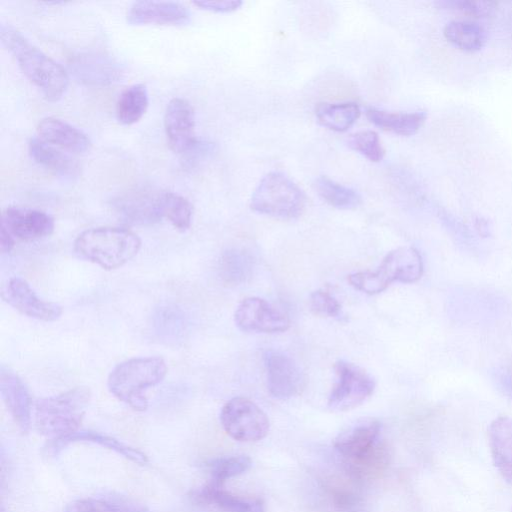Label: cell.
<instances>
[{
    "mask_svg": "<svg viewBox=\"0 0 512 512\" xmlns=\"http://www.w3.org/2000/svg\"><path fill=\"white\" fill-rule=\"evenodd\" d=\"M63 512H149L140 502L120 494L108 493L70 502Z\"/></svg>",
    "mask_w": 512,
    "mask_h": 512,
    "instance_id": "484cf974",
    "label": "cell"
},
{
    "mask_svg": "<svg viewBox=\"0 0 512 512\" xmlns=\"http://www.w3.org/2000/svg\"><path fill=\"white\" fill-rule=\"evenodd\" d=\"M38 137L45 142L72 153L90 150V138L82 130L57 117H45L37 125Z\"/></svg>",
    "mask_w": 512,
    "mask_h": 512,
    "instance_id": "ac0fdd59",
    "label": "cell"
},
{
    "mask_svg": "<svg viewBox=\"0 0 512 512\" xmlns=\"http://www.w3.org/2000/svg\"><path fill=\"white\" fill-rule=\"evenodd\" d=\"M191 497L197 503L213 505L223 512H264L260 500L244 499L211 482L193 491Z\"/></svg>",
    "mask_w": 512,
    "mask_h": 512,
    "instance_id": "cb8c5ba5",
    "label": "cell"
},
{
    "mask_svg": "<svg viewBox=\"0 0 512 512\" xmlns=\"http://www.w3.org/2000/svg\"><path fill=\"white\" fill-rule=\"evenodd\" d=\"M163 208L164 218L177 230L184 232L189 229L193 217V206L187 198L174 192L164 191Z\"/></svg>",
    "mask_w": 512,
    "mask_h": 512,
    "instance_id": "1f68e13d",
    "label": "cell"
},
{
    "mask_svg": "<svg viewBox=\"0 0 512 512\" xmlns=\"http://www.w3.org/2000/svg\"><path fill=\"white\" fill-rule=\"evenodd\" d=\"M15 239L3 228L0 233V249L2 253H9L14 247Z\"/></svg>",
    "mask_w": 512,
    "mask_h": 512,
    "instance_id": "f35d334b",
    "label": "cell"
},
{
    "mask_svg": "<svg viewBox=\"0 0 512 512\" xmlns=\"http://www.w3.org/2000/svg\"><path fill=\"white\" fill-rule=\"evenodd\" d=\"M423 268L420 252L414 247L403 246L388 252L376 270L350 274L348 281L356 290L375 295L394 282L418 281L423 274Z\"/></svg>",
    "mask_w": 512,
    "mask_h": 512,
    "instance_id": "5b68a950",
    "label": "cell"
},
{
    "mask_svg": "<svg viewBox=\"0 0 512 512\" xmlns=\"http://www.w3.org/2000/svg\"><path fill=\"white\" fill-rule=\"evenodd\" d=\"M71 70L80 81L88 84H108L120 74L118 64L103 54H83L74 58Z\"/></svg>",
    "mask_w": 512,
    "mask_h": 512,
    "instance_id": "7402d4cb",
    "label": "cell"
},
{
    "mask_svg": "<svg viewBox=\"0 0 512 512\" xmlns=\"http://www.w3.org/2000/svg\"><path fill=\"white\" fill-rule=\"evenodd\" d=\"M164 191L135 188L119 195L113 201L117 214L134 225H152L164 218Z\"/></svg>",
    "mask_w": 512,
    "mask_h": 512,
    "instance_id": "9c48e42d",
    "label": "cell"
},
{
    "mask_svg": "<svg viewBox=\"0 0 512 512\" xmlns=\"http://www.w3.org/2000/svg\"><path fill=\"white\" fill-rule=\"evenodd\" d=\"M152 330L158 340L166 344H177L188 336V313L174 304L157 307L152 315Z\"/></svg>",
    "mask_w": 512,
    "mask_h": 512,
    "instance_id": "44dd1931",
    "label": "cell"
},
{
    "mask_svg": "<svg viewBox=\"0 0 512 512\" xmlns=\"http://www.w3.org/2000/svg\"><path fill=\"white\" fill-rule=\"evenodd\" d=\"M164 130L168 145L175 153L186 154L197 145L195 114L188 100L176 97L169 101L164 114Z\"/></svg>",
    "mask_w": 512,
    "mask_h": 512,
    "instance_id": "8fae6325",
    "label": "cell"
},
{
    "mask_svg": "<svg viewBox=\"0 0 512 512\" xmlns=\"http://www.w3.org/2000/svg\"><path fill=\"white\" fill-rule=\"evenodd\" d=\"M149 104L148 91L143 84L126 87L116 102V116L119 122L131 125L145 114Z\"/></svg>",
    "mask_w": 512,
    "mask_h": 512,
    "instance_id": "83f0119b",
    "label": "cell"
},
{
    "mask_svg": "<svg viewBox=\"0 0 512 512\" xmlns=\"http://www.w3.org/2000/svg\"><path fill=\"white\" fill-rule=\"evenodd\" d=\"M2 296L19 313L37 320L56 321L63 313L59 304L40 298L29 283L20 277L8 281Z\"/></svg>",
    "mask_w": 512,
    "mask_h": 512,
    "instance_id": "4fadbf2b",
    "label": "cell"
},
{
    "mask_svg": "<svg viewBox=\"0 0 512 512\" xmlns=\"http://www.w3.org/2000/svg\"><path fill=\"white\" fill-rule=\"evenodd\" d=\"M78 442L97 444L101 447L114 451L115 453L122 455L126 459H129L139 465H144L148 462L146 454L140 450L129 446L116 438L94 431L79 430L68 437L52 441L50 443V448L54 453H56L62 450L65 446Z\"/></svg>",
    "mask_w": 512,
    "mask_h": 512,
    "instance_id": "603a6c76",
    "label": "cell"
},
{
    "mask_svg": "<svg viewBox=\"0 0 512 512\" xmlns=\"http://www.w3.org/2000/svg\"><path fill=\"white\" fill-rule=\"evenodd\" d=\"M54 219L48 213L27 207L10 206L2 213L1 228L14 239L33 241L54 231Z\"/></svg>",
    "mask_w": 512,
    "mask_h": 512,
    "instance_id": "5bb4252c",
    "label": "cell"
},
{
    "mask_svg": "<svg viewBox=\"0 0 512 512\" xmlns=\"http://www.w3.org/2000/svg\"><path fill=\"white\" fill-rule=\"evenodd\" d=\"M267 388L277 399H288L297 395L303 387V375L297 363L287 354L268 350L264 354Z\"/></svg>",
    "mask_w": 512,
    "mask_h": 512,
    "instance_id": "7c38bea8",
    "label": "cell"
},
{
    "mask_svg": "<svg viewBox=\"0 0 512 512\" xmlns=\"http://www.w3.org/2000/svg\"><path fill=\"white\" fill-rule=\"evenodd\" d=\"M361 110L355 102L320 103L315 109L317 121L332 131L345 132L360 117Z\"/></svg>",
    "mask_w": 512,
    "mask_h": 512,
    "instance_id": "4316f807",
    "label": "cell"
},
{
    "mask_svg": "<svg viewBox=\"0 0 512 512\" xmlns=\"http://www.w3.org/2000/svg\"><path fill=\"white\" fill-rule=\"evenodd\" d=\"M365 114L375 126L401 136H411L417 133L427 118L424 111L391 112L368 108Z\"/></svg>",
    "mask_w": 512,
    "mask_h": 512,
    "instance_id": "d4e9b609",
    "label": "cell"
},
{
    "mask_svg": "<svg viewBox=\"0 0 512 512\" xmlns=\"http://www.w3.org/2000/svg\"><path fill=\"white\" fill-rule=\"evenodd\" d=\"M319 196L329 205L338 209H355L361 202V195L353 188L342 185L327 176H319L314 181Z\"/></svg>",
    "mask_w": 512,
    "mask_h": 512,
    "instance_id": "f546056e",
    "label": "cell"
},
{
    "mask_svg": "<svg viewBox=\"0 0 512 512\" xmlns=\"http://www.w3.org/2000/svg\"><path fill=\"white\" fill-rule=\"evenodd\" d=\"M389 461V453L385 444L380 442L373 451L366 456L348 462L349 470L359 478L372 477L383 471Z\"/></svg>",
    "mask_w": 512,
    "mask_h": 512,
    "instance_id": "d6a6232c",
    "label": "cell"
},
{
    "mask_svg": "<svg viewBox=\"0 0 512 512\" xmlns=\"http://www.w3.org/2000/svg\"><path fill=\"white\" fill-rule=\"evenodd\" d=\"M444 35L454 46L470 52L481 49L486 40L484 29L468 20L450 21L444 27Z\"/></svg>",
    "mask_w": 512,
    "mask_h": 512,
    "instance_id": "f1b7e54d",
    "label": "cell"
},
{
    "mask_svg": "<svg viewBox=\"0 0 512 512\" xmlns=\"http://www.w3.org/2000/svg\"><path fill=\"white\" fill-rule=\"evenodd\" d=\"M306 206L303 190L287 175L272 171L254 189L250 208L256 213L281 220L298 218Z\"/></svg>",
    "mask_w": 512,
    "mask_h": 512,
    "instance_id": "8992f818",
    "label": "cell"
},
{
    "mask_svg": "<svg viewBox=\"0 0 512 512\" xmlns=\"http://www.w3.org/2000/svg\"><path fill=\"white\" fill-rule=\"evenodd\" d=\"M381 423L373 418L357 421L340 432L333 446L347 462L358 460L380 443Z\"/></svg>",
    "mask_w": 512,
    "mask_h": 512,
    "instance_id": "9a60e30c",
    "label": "cell"
},
{
    "mask_svg": "<svg viewBox=\"0 0 512 512\" xmlns=\"http://www.w3.org/2000/svg\"><path fill=\"white\" fill-rule=\"evenodd\" d=\"M28 151L36 163L63 179L73 180L79 175L80 166L74 158L39 137L29 140Z\"/></svg>",
    "mask_w": 512,
    "mask_h": 512,
    "instance_id": "ffe728a7",
    "label": "cell"
},
{
    "mask_svg": "<svg viewBox=\"0 0 512 512\" xmlns=\"http://www.w3.org/2000/svg\"><path fill=\"white\" fill-rule=\"evenodd\" d=\"M127 22L133 25L161 24L182 26L191 21L189 9L175 1H136L127 11Z\"/></svg>",
    "mask_w": 512,
    "mask_h": 512,
    "instance_id": "2e32d148",
    "label": "cell"
},
{
    "mask_svg": "<svg viewBox=\"0 0 512 512\" xmlns=\"http://www.w3.org/2000/svg\"><path fill=\"white\" fill-rule=\"evenodd\" d=\"M334 371L336 380L327 402L330 410H352L373 394L376 386L373 377L358 365L338 360L334 365Z\"/></svg>",
    "mask_w": 512,
    "mask_h": 512,
    "instance_id": "52a82bcc",
    "label": "cell"
},
{
    "mask_svg": "<svg viewBox=\"0 0 512 512\" xmlns=\"http://www.w3.org/2000/svg\"><path fill=\"white\" fill-rule=\"evenodd\" d=\"M251 463L245 455L216 459L210 464L211 483L223 486L226 480L246 472Z\"/></svg>",
    "mask_w": 512,
    "mask_h": 512,
    "instance_id": "836d02e7",
    "label": "cell"
},
{
    "mask_svg": "<svg viewBox=\"0 0 512 512\" xmlns=\"http://www.w3.org/2000/svg\"><path fill=\"white\" fill-rule=\"evenodd\" d=\"M167 365L157 356L135 357L117 364L110 372L107 387L119 401L133 410L143 412L148 408L145 391L165 378Z\"/></svg>",
    "mask_w": 512,
    "mask_h": 512,
    "instance_id": "277c9868",
    "label": "cell"
},
{
    "mask_svg": "<svg viewBox=\"0 0 512 512\" xmlns=\"http://www.w3.org/2000/svg\"><path fill=\"white\" fill-rule=\"evenodd\" d=\"M0 38L24 75L48 101L55 102L62 98L69 85V76L63 66L8 23H1Z\"/></svg>",
    "mask_w": 512,
    "mask_h": 512,
    "instance_id": "6da1fadb",
    "label": "cell"
},
{
    "mask_svg": "<svg viewBox=\"0 0 512 512\" xmlns=\"http://www.w3.org/2000/svg\"><path fill=\"white\" fill-rule=\"evenodd\" d=\"M90 400L91 391L83 386L37 399L34 410L37 432L56 441L79 431Z\"/></svg>",
    "mask_w": 512,
    "mask_h": 512,
    "instance_id": "7a4b0ae2",
    "label": "cell"
},
{
    "mask_svg": "<svg viewBox=\"0 0 512 512\" xmlns=\"http://www.w3.org/2000/svg\"><path fill=\"white\" fill-rule=\"evenodd\" d=\"M0 391L14 422L23 433L31 426L32 402L23 381L9 367H0Z\"/></svg>",
    "mask_w": 512,
    "mask_h": 512,
    "instance_id": "e0dca14e",
    "label": "cell"
},
{
    "mask_svg": "<svg viewBox=\"0 0 512 512\" xmlns=\"http://www.w3.org/2000/svg\"><path fill=\"white\" fill-rule=\"evenodd\" d=\"M348 146L372 162H379L385 155L378 134L373 130L359 131L348 138Z\"/></svg>",
    "mask_w": 512,
    "mask_h": 512,
    "instance_id": "e575fe53",
    "label": "cell"
},
{
    "mask_svg": "<svg viewBox=\"0 0 512 512\" xmlns=\"http://www.w3.org/2000/svg\"><path fill=\"white\" fill-rule=\"evenodd\" d=\"M234 321L245 332H284L290 326V320L284 312L259 297L242 300L235 310Z\"/></svg>",
    "mask_w": 512,
    "mask_h": 512,
    "instance_id": "30bf717a",
    "label": "cell"
},
{
    "mask_svg": "<svg viewBox=\"0 0 512 512\" xmlns=\"http://www.w3.org/2000/svg\"><path fill=\"white\" fill-rule=\"evenodd\" d=\"M442 4L474 16L490 14L496 6L495 3L484 1H445Z\"/></svg>",
    "mask_w": 512,
    "mask_h": 512,
    "instance_id": "8d00e7d4",
    "label": "cell"
},
{
    "mask_svg": "<svg viewBox=\"0 0 512 512\" xmlns=\"http://www.w3.org/2000/svg\"><path fill=\"white\" fill-rule=\"evenodd\" d=\"M491 457L501 477L512 484V418L499 416L488 428Z\"/></svg>",
    "mask_w": 512,
    "mask_h": 512,
    "instance_id": "d6986e66",
    "label": "cell"
},
{
    "mask_svg": "<svg viewBox=\"0 0 512 512\" xmlns=\"http://www.w3.org/2000/svg\"><path fill=\"white\" fill-rule=\"evenodd\" d=\"M252 257L241 249L226 250L219 261L220 277L228 285H239L252 274Z\"/></svg>",
    "mask_w": 512,
    "mask_h": 512,
    "instance_id": "4dcf8cb0",
    "label": "cell"
},
{
    "mask_svg": "<svg viewBox=\"0 0 512 512\" xmlns=\"http://www.w3.org/2000/svg\"><path fill=\"white\" fill-rule=\"evenodd\" d=\"M309 306L311 311L320 317L339 318L341 305L328 291L319 289L310 295Z\"/></svg>",
    "mask_w": 512,
    "mask_h": 512,
    "instance_id": "d590c367",
    "label": "cell"
},
{
    "mask_svg": "<svg viewBox=\"0 0 512 512\" xmlns=\"http://www.w3.org/2000/svg\"><path fill=\"white\" fill-rule=\"evenodd\" d=\"M194 5L201 9L220 12V13H228L239 9L243 1L241 0H198L193 2Z\"/></svg>",
    "mask_w": 512,
    "mask_h": 512,
    "instance_id": "74e56055",
    "label": "cell"
},
{
    "mask_svg": "<svg viewBox=\"0 0 512 512\" xmlns=\"http://www.w3.org/2000/svg\"><path fill=\"white\" fill-rule=\"evenodd\" d=\"M220 422L226 434L240 442L259 441L270 427L265 412L245 397H234L226 402L220 412Z\"/></svg>",
    "mask_w": 512,
    "mask_h": 512,
    "instance_id": "ba28073f",
    "label": "cell"
},
{
    "mask_svg": "<svg viewBox=\"0 0 512 512\" xmlns=\"http://www.w3.org/2000/svg\"><path fill=\"white\" fill-rule=\"evenodd\" d=\"M141 248L137 234L127 228L104 226L80 233L74 241L75 254L106 270L122 267L134 258Z\"/></svg>",
    "mask_w": 512,
    "mask_h": 512,
    "instance_id": "3957f363",
    "label": "cell"
},
{
    "mask_svg": "<svg viewBox=\"0 0 512 512\" xmlns=\"http://www.w3.org/2000/svg\"><path fill=\"white\" fill-rule=\"evenodd\" d=\"M504 391L512 398V362L505 368L501 376Z\"/></svg>",
    "mask_w": 512,
    "mask_h": 512,
    "instance_id": "ab89813d",
    "label": "cell"
},
{
    "mask_svg": "<svg viewBox=\"0 0 512 512\" xmlns=\"http://www.w3.org/2000/svg\"><path fill=\"white\" fill-rule=\"evenodd\" d=\"M1 512H5L3 508H1Z\"/></svg>",
    "mask_w": 512,
    "mask_h": 512,
    "instance_id": "60d3db41",
    "label": "cell"
}]
</instances>
